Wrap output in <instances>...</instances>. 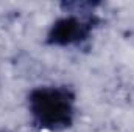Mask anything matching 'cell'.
Listing matches in <instances>:
<instances>
[{"instance_id": "obj_1", "label": "cell", "mask_w": 134, "mask_h": 132, "mask_svg": "<svg viewBox=\"0 0 134 132\" xmlns=\"http://www.w3.org/2000/svg\"><path fill=\"white\" fill-rule=\"evenodd\" d=\"M31 123L47 132H64L72 128L76 113L75 92L67 86H39L28 93Z\"/></svg>"}, {"instance_id": "obj_2", "label": "cell", "mask_w": 134, "mask_h": 132, "mask_svg": "<svg viewBox=\"0 0 134 132\" xmlns=\"http://www.w3.org/2000/svg\"><path fill=\"white\" fill-rule=\"evenodd\" d=\"M95 6L98 3H64L63 8L70 11V14L52 23L45 42L52 47H73L89 40L100 23L98 16L94 13Z\"/></svg>"}]
</instances>
